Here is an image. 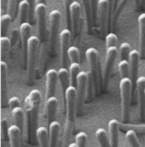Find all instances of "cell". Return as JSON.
<instances>
[{
  "mask_svg": "<svg viewBox=\"0 0 145 147\" xmlns=\"http://www.w3.org/2000/svg\"><path fill=\"white\" fill-rule=\"evenodd\" d=\"M41 100V93L38 89L32 90L25 99L27 135L28 141L31 144L34 142L35 137H37V130L38 128V113Z\"/></svg>",
  "mask_w": 145,
  "mask_h": 147,
  "instance_id": "6da1fadb",
  "label": "cell"
},
{
  "mask_svg": "<svg viewBox=\"0 0 145 147\" xmlns=\"http://www.w3.org/2000/svg\"><path fill=\"white\" fill-rule=\"evenodd\" d=\"M40 39L37 36H32L28 41L27 65H26V82L32 84L34 82L37 70V61L40 46Z\"/></svg>",
  "mask_w": 145,
  "mask_h": 147,
  "instance_id": "7a4b0ae2",
  "label": "cell"
},
{
  "mask_svg": "<svg viewBox=\"0 0 145 147\" xmlns=\"http://www.w3.org/2000/svg\"><path fill=\"white\" fill-rule=\"evenodd\" d=\"M132 88V83L130 78H124L121 79L120 94L122 102V118L123 123H127L130 118V105Z\"/></svg>",
  "mask_w": 145,
  "mask_h": 147,
  "instance_id": "3957f363",
  "label": "cell"
},
{
  "mask_svg": "<svg viewBox=\"0 0 145 147\" xmlns=\"http://www.w3.org/2000/svg\"><path fill=\"white\" fill-rule=\"evenodd\" d=\"M61 14L58 9H53L49 14V34H48V46L52 55L55 53L56 44L60 29V22Z\"/></svg>",
  "mask_w": 145,
  "mask_h": 147,
  "instance_id": "277c9868",
  "label": "cell"
},
{
  "mask_svg": "<svg viewBox=\"0 0 145 147\" xmlns=\"http://www.w3.org/2000/svg\"><path fill=\"white\" fill-rule=\"evenodd\" d=\"M86 58L90 68V71L92 72L95 83V93L99 94L100 90V86L103 82L100 80V73H99V52L95 48H88L86 50Z\"/></svg>",
  "mask_w": 145,
  "mask_h": 147,
  "instance_id": "5b68a950",
  "label": "cell"
},
{
  "mask_svg": "<svg viewBox=\"0 0 145 147\" xmlns=\"http://www.w3.org/2000/svg\"><path fill=\"white\" fill-rule=\"evenodd\" d=\"M98 22L101 36H106L109 27V4L108 0H99Z\"/></svg>",
  "mask_w": 145,
  "mask_h": 147,
  "instance_id": "8992f818",
  "label": "cell"
},
{
  "mask_svg": "<svg viewBox=\"0 0 145 147\" xmlns=\"http://www.w3.org/2000/svg\"><path fill=\"white\" fill-rule=\"evenodd\" d=\"M46 15H47V6L43 3L36 4L35 7V17L37 19L38 25V34L41 42L46 41L47 35V25H46Z\"/></svg>",
  "mask_w": 145,
  "mask_h": 147,
  "instance_id": "52a82bcc",
  "label": "cell"
},
{
  "mask_svg": "<svg viewBox=\"0 0 145 147\" xmlns=\"http://www.w3.org/2000/svg\"><path fill=\"white\" fill-rule=\"evenodd\" d=\"M66 118L74 121L77 111V87L70 85L64 93Z\"/></svg>",
  "mask_w": 145,
  "mask_h": 147,
  "instance_id": "ba28073f",
  "label": "cell"
},
{
  "mask_svg": "<svg viewBox=\"0 0 145 147\" xmlns=\"http://www.w3.org/2000/svg\"><path fill=\"white\" fill-rule=\"evenodd\" d=\"M87 73L81 71L77 77V111L80 112L83 108L84 100L87 94Z\"/></svg>",
  "mask_w": 145,
  "mask_h": 147,
  "instance_id": "9c48e42d",
  "label": "cell"
},
{
  "mask_svg": "<svg viewBox=\"0 0 145 147\" xmlns=\"http://www.w3.org/2000/svg\"><path fill=\"white\" fill-rule=\"evenodd\" d=\"M117 54H118V49L116 46L106 49V57H105V63H104V71H103V86L104 88L107 87V84L109 83L110 72L115 61Z\"/></svg>",
  "mask_w": 145,
  "mask_h": 147,
  "instance_id": "30bf717a",
  "label": "cell"
},
{
  "mask_svg": "<svg viewBox=\"0 0 145 147\" xmlns=\"http://www.w3.org/2000/svg\"><path fill=\"white\" fill-rule=\"evenodd\" d=\"M21 31V49H22V59H23V65L26 67L27 65V50H28V41L29 38L32 37V26L29 22H24L20 26Z\"/></svg>",
  "mask_w": 145,
  "mask_h": 147,
  "instance_id": "8fae6325",
  "label": "cell"
},
{
  "mask_svg": "<svg viewBox=\"0 0 145 147\" xmlns=\"http://www.w3.org/2000/svg\"><path fill=\"white\" fill-rule=\"evenodd\" d=\"M60 57L63 67H65L68 64V50L70 49L71 32L70 29H64L60 33Z\"/></svg>",
  "mask_w": 145,
  "mask_h": 147,
  "instance_id": "7c38bea8",
  "label": "cell"
},
{
  "mask_svg": "<svg viewBox=\"0 0 145 147\" xmlns=\"http://www.w3.org/2000/svg\"><path fill=\"white\" fill-rule=\"evenodd\" d=\"M81 4L74 1L70 5V17H71V30L74 38L77 37L81 27Z\"/></svg>",
  "mask_w": 145,
  "mask_h": 147,
  "instance_id": "4fadbf2b",
  "label": "cell"
},
{
  "mask_svg": "<svg viewBox=\"0 0 145 147\" xmlns=\"http://www.w3.org/2000/svg\"><path fill=\"white\" fill-rule=\"evenodd\" d=\"M140 53L139 51L133 49L131 51L129 55V64H130V78L132 83V88L136 89V84L138 80V67H139V61H140Z\"/></svg>",
  "mask_w": 145,
  "mask_h": 147,
  "instance_id": "5bb4252c",
  "label": "cell"
},
{
  "mask_svg": "<svg viewBox=\"0 0 145 147\" xmlns=\"http://www.w3.org/2000/svg\"><path fill=\"white\" fill-rule=\"evenodd\" d=\"M138 106H139V117L141 121L145 119V77H140L137 80L136 84Z\"/></svg>",
  "mask_w": 145,
  "mask_h": 147,
  "instance_id": "9a60e30c",
  "label": "cell"
},
{
  "mask_svg": "<svg viewBox=\"0 0 145 147\" xmlns=\"http://www.w3.org/2000/svg\"><path fill=\"white\" fill-rule=\"evenodd\" d=\"M58 80V71L54 69H49L46 73V100L54 96Z\"/></svg>",
  "mask_w": 145,
  "mask_h": 147,
  "instance_id": "2e32d148",
  "label": "cell"
},
{
  "mask_svg": "<svg viewBox=\"0 0 145 147\" xmlns=\"http://www.w3.org/2000/svg\"><path fill=\"white\" fill-rule=\"evenodd\" d=\"M7 78H8V65L4 61H0V91L2 106H4L5 97L7 95Z\"/></svg>",
  "mask_w": 145,
  "mask_h": 147,
  "instance_id": "e0dca14e",
  "label": "cell"
},
{
  "mask_svg": "<svg viewBox=\"0 0 145 147\" xmlns=\"http://www.w3.org/2000/svg\"><path fill=\"white\" fill-rule=\"evenodd\" d=\"M81 3H82V7L84 12V16H85L87 29L88 32H91L93 30V23H94L92 1L91 0H81Z\"/></svg>",
  "mask_w": 145,
  "mask_h": 147,
  "instance_id": "ac0fdd59",
  "label": "cell"
},
{
  "mask_svg": "<svg viewBox=\"0 0 145 147\" xmlns=\"http://www.w3.org/2000/svg\"><path fill=\"white\" fill-rule=\"evenodd\" d=\"M46 114H47V120L48 125L55 121V117H56V112H57V108H58V100L55 96H52L48 99L46 100Z\"/></svg>",
  "mask_w": 145,
  "mask_h": 147,
  "instance_id": "d6986e66",
  "label": "cell"
},
{
  "mask_svg": "<svg viewBox=\"0 0 145 147\" xmlns=\"http://www.w3.org/2000/svg\"><path fill=\"white\" fill-rule=\"evenodd\" d=\"M48 52V44L46 41L40 42L39 46V52H38V58L37 61V70H36V76L40 77L42 74L44 65L46 62V56Z\"/></svg>",
  "mask_w": 145,
  "mask_h": 147,
  "instance_id": "ffe728a7",
  "label": "cell"
},
{
  "mask_svg": "<svg viewBox=\"0 0 145 147\" xmlns=\"http://www.w3.org/2000/svg\"><path fill=\"white\" fill-rule=\"evenodd\" d=\"M109 140L111 147H118L119 146V129L120 123L115 119H111L109 122Z\"/></svg>",
  "mask_w": 145,
  "mask_h": 147,
  "instance_id": "44dd1931",
  "label": "cell"
},
{
  "mask_svg": "<svg viewBox=\"0 0 145 147\" xmlns=\"http://www.w3.org/2000/svg\"><path fill=\"white\" fill-rule=\"evenodd\" d=\"M139 28V53L141 58H145V13L138 16Z\"/></svg>",
  "mask_w": 145,
  "mask_h": 147,
  "instance_id": "7402d4cb",
  "label": "cell"
},
{
  "mask_svg": "<svg viewBox=\"0 0 145 147\" xmlns=\"http://www.w3.org/2000/svg\"><path fill=\"white\" fill-rule=\"evenodd\" d=\"M22 132L20 127L15 124L9 127V140L10 147H21Z\"/></svg>",
  "mask_w": 145,
  "mask_h": 147,
  "instance_id": "603a6c76",
  "label": "cell"
},
{
  "mask_svg": "<svg viewBox=\"0 0 145 147\" xmlns=\"http://www.w3.org/2000/svg\"><path fill=\"white\" fill-rule=\"evenodd\" d=\"M49 144L50 147H57L59 134L60 131V123L58 121H54L49 124Z\"/></svg>",
  "mask_w": 145,
  "mask_h": 147,
  "instance_id": "cb8c5ba5",
  "label": "cell"
},
{
  "mask_svg": "<svg viewBox=\"0 0 145 147\" xmlns=\"http://www.w3.org/2000/svg\"><path fill=\"white\" fill-rule=\"evenodd\" d=\"M31 11V6L27 0H21L18 4V12H19V21L20 24L26 22L29 19Z\"/></svg>",
  "mask_w": 145,
  "mask_h": 147,
  "instance_id": "d4e9b609",
  "label": "cell"
},
{
  "mask_svg": "<svg viewBox=\"0 0 145 147\" xmlns=\"http://www.w3.org/2000/svg\"><path fill=\"white\" fill-rule=\"evenodd\" d=\"M58 78L60 80V85H61V88H62L63 93L64 94L66 89L70 85V71L65 67H61L58 71Z\"/></svg>",
  "mask_w": 145,
  "mask_h": 147,
  "instance_id": "484cf974",
  "label": "cell"
},
{
  "mask_svg": "<svg viewBox=\"0 0 145 147\" xmlns=\"http://www.w3.org/2000/svg\"><path fill=\"white\" fill-rule=\"evenodd\" d=\"M37 139L40 147H50L49 132L45 127H39L37 130Z\"/></svg>",
  "mask_w": 145,
  "mask_h": 147,
  "instance_id": "4316f807",
  "label": "cell"
},
{
  "mask_svg": "<svg viewBox=\"0 0 145 147\" xmlns=\"http://www.w3.org/2000/svg\"><path fill=\"white\" fill-rule=\"evenodd\" d=\"M12 117H13L15 124L20 127V129L23 134L24 122H25V112L21 106L12 109Z\"/></svg>",
  "mask_w": 145,
  "mask_h": 147,
  "instance_id": "83f0119b",
  "label": "cell"
},
{
  "mask_svg": "<svg viewBox=\"0 0 145 147\" xmlns=\"http://www.w3.org/2000/svg\"><path fill=\"white\" fill-rule=\"evenodd\" d=\"M128 0H119L118 3H117V5L115 9V11L113 13V16H112V18H111V21H110V25H109V28L113 29L115 28V24L118 21L120 16H121V13L122 11V9H124V7L126 6V4L127 3Z\"/></svg>",
  "mask_w": 145,
  "mask_h": 147,
  "instance_id": "f1b7e54d",
  "label": "cell"
},
{
  "mask_svg": "<svg viewBox=\"0 0 145 147\" xmlns=\"http://www.w3.org/2000/svg\"><path fill=\"white\" fill-rule=\"evenodd\" d=\"M73 126H74V121H71V120L66 118L61 147H69L70 144H68V143H69V140H70V135L72 133Z\"/></svg>",
  "mask_w": 145,
  "mask_h": 147,
  "instance_id": "f546056e",
  "label": "cell"
},
{
  "mask_svg": "<svg viewBox=\"0 0 145 147\" xmlns=\"http://www.w3.org/2000/svg\"><path fill=\"white\" fill-rule=\"evenodd\" d=\"M87 94H86V100L88 101H91L94 96L95 92V83L93 79V76L90 71H87Z\"/></svg>",
  "mask_w": 145,
  "mask_h": 147,
  "instance_id": "4dcf8cb0",
  "label": "cell"
},
{
  "mask_svg": "<svg viewBox=\"0 0 145 147\" xmlns=\"http://www.w3.org/2000/svg\"><path fill=\"white\" fill-rule=\"evenodd\" d=\"M11 47V41L9 38L5 36H1L0 38V56L1 61H4L5 57L7 56L9 49Z\"/></svg>",
  "mask_w": 145,
  "mask_h": 147,
  "instance_id": "1f68e13d",
  "label": "cell"
},
{
  "mask_svg": "<svg viewBox=\"0 0 145 147\" xmlns=\"http://www.w3.org/2000/svg\"><path fill=\"white\" fill-rule=\"evenodd\" d=\"M95 135L96 138L98 140V141L100 144L101 147H111V144H110V140H109L107 132L104 130V128L100 127L98 128L95 132Z\"/></svg>",
  "mask_w": 145,
  "mask_h": 147,
  "instance_id": "d6a6232c",
  "label": "cell"
},
{
  "mask_svg": "<svg viewBox=\"0 0 145 147\" xmlns=\"http://www.w3.org/2000/svg\"><path fill=\"white\" fill-rule=\"evenodd\" d=\"M81 65L80 63H70L69 67L70 78V85L77 87V77L81 72Z\"/></svg>",
  "mask_w": 145,
  "mask_h": 147,
  "instance_id": "836d02e7",
  "label": "cell"
},
{
  "mask_svg": "<svg viewBox=\"0 0 145 147\" xmlns=\"http://www.w3.org/2000/svg\"><path fill=\"white\" fill-rule=\"evenodd\" d=\"M126 139L132 147H141L137 136V132L134 130H127L126 133Z\"/></svg>",
  "mask_w": 145,
  "mask_h": 147,
  "instance_id": "e575fe53",
  "label": "cell"
},
{
  "mask_svg": "<svg viewBox=\"0 0 145 147\" xmlns=\"http://www.w3.org/2000/svg\"><path fill=\"white\" fill-rule=\"evenodd\" d=\"M12 20V16L9 14H4L2 15L0 18V25H1V36H4L5 33H7L9 24Z\"/></svg>",
  "mask_w": 145,
  "mask_h": 147,
  "instance_id": "d590c367",
  "label": "cell"
},
{
  "mask_svg": "<svg viewBox=\"0 0 145 147\" xmlns=\"http://www.w3.org/2000/svg\"><path fill=\"white\" fill-rule=\"evenodd\" d=\"M119 71H120V76L121 78H128V75H130V64L128 60H122L119 65Z\"/></svg>",
  "mask_w": 145,
  "mask_h": 147,
  "instance_id": "8d00e7d4",
  "label": "cell"
},
{
  "mask_svg": "<svg viewBox=\"0 0 145 147\" xmlns=\"http://www.w3.org/2000/svg\"><path fill=\"white\" fill-rule=\"evenodd\" d=\"M64 8V14H65V21L68 29L71 28V17H70V5L75 0H62Z\"/></svg>",
  "mask_w": 145,
  "mask_h": 147,
  "instance_id": "74e56055",
  "label": "cell"
},
{
  "mask_svg": "<svg viewBox=\"0 0 145 147\" xmlns=\"http://www.w3.org/2000/svg\"><path fill=\"white\" fill-rule=\"evenodd\" d=\"M69 60L71 63H80V51L76 46H70L68 50Z\"/></svg>",
  "mask_w": 145,
  "mask_h": 147,
  "instance_id": "f35d334b",
  "label": "cell"
},
{
  "mask_svg": "<svg viewBox=\"0 0 145 147\" xmlns=\"http://www.w3.org/2000/svg\"><path fill=\"white\" fill-rule=\"evenodd\" d=\"M131 51V45L128 42H122L119 49L121 60H129Z\"/></svg>",
  "mask_w": 145,
  "mask_h": 147,
  "instance_id": "ab89813d",
  "label": "cell"
},
{
  "mask_svg": "<svg viewBox=\"0 0 145 147\" xmlns=\"http://www.w3.org/2000/svg\"><path fill=\"white\" fill-rule=\"evenodd\" d=\"M9 123L7 119L2 118L0 121V132H1V137L3 141H6L9 140Z\"/></svg>",
  "mask_w": 145,
  "mask_h": 147,
  "instance_id": "60d3db41",
  "label": "cell"
},
{
  "mask_svg": "<svg viewBox=\"0 0 145 147\" xmlns=\"http://www.w3.org/2000/svg\"><path fill=\"white\" fill-rule=\"evenodd\" d=\"M120 127L123 130H134L135 132L138 133H145V124L142 125H132V124H128V123H120Z\"/></svg>",
  "mask_w": 145,
  "mask_h": 147,
  "instance_id": "b9f144b4",
  "label": "cell"
},
{
  "mask_svg": "<svg viewBox=\"0 0 145 147\" xmlns=\"http://www.w3.org/2000/svg\"><path fill=\"white\" fill-rule=\"evenodd\" d=\"M105 42H106V49L110 48V47H114V46L117 45L118 38L115 33L109 32L105 36Z\"/></svg>",
  "mask_w": 145,
  "mask_h": 147,
  "instance_id": "7bdbcfd3",
  "label": "cell"
},
{
  "mask_svg": "<svg viewBox=\"0 0 145 147\" xmlns=\"http://www.w3.org/2000/svg\"><path fill=\"white\" fill-rule=\"evenodd\" d=\"M75 140H76V143L78 146V147H86L87 140V135L84 132H80L76 135Z\"/></svg>",
  "mask_w": 145,
  "mask_h": 147,
  "instance_id": "ee69618b",
  "label": "cell"
},
{
  "mask_svg": "<svg viewBox=\"0 0 145 147\" xmlns=\"http://www.w3.org/2000/svg\"><path fill=\"white\" fill-rule=\"evenodd\" d=\"M17 0H8V14H9L12 18L15 17L16 9Z\"/></svg>",
  "mask_w": 145,
  "mask_h": 147,
  "instance_id": "f6af8a7d",
  "label": "cell"
},
{
  "mask_svg": "<svg viewBox=\"0 0 145 147\" xmlns=\"http://www.w3.org/2000/svg\"><path fill=\"white\" fill-rule=\"evenodd\" d=\"M20 37H21V31H20V29H17V28L13 29L12 32H11V38H10L12 46H15L17 43Z\"/></svg>",
  "mask_w": 145,
  "mask_h": 147,
  "instance_id": "bcb514c9",
  "label": "cell"
},
{
  "mask_svg": "<svg viewBox=\"0 0 145 147\" xmlns=\"http://www.w3.org/2000/svg\"><path fill=\"white\" fill-rule=\"evenodd\" d=\"M8 104H9V107H10L11 110H12V109H14V108L20 107V106H21V101H20V99H19L18 97L14 96V97H11V98L9 100Z\"/></svg>",
  "mask_w": 145,
  "mask_h": 147,
  "instance_id": "7dc6e473",
  "label": "cell"
},
{
  "mask_svg": "<svg viewBox=\"0 0 145 147\" xmlns=\"http://www.w3.org/2000/svg\"><path fill=\"white\" fill-rule=\"evenodd\" d=\"M30 3V6H31V11H30V16H29V21L30 22H32L33 21V18H34V16H35V7L34 6V2L35 0H27Z\"/></svg>",
  "mask_w": 145,
  "mask_h": 147,
  "instance_id": "c3c4849f",
  "label": "cell"
},
{
  "mask_svg": "<svg viewBox=\"0 0 145 147\" xmlns=\"http://www.w3.org/2000/svg\"><path fill=\"white\" fill-rule=\"evenodd\" d=\"M92 6H93V19L94 22H96V19H98V3L99 0H91Z\"/></svg>",
  "mask_w": 145,
  "mask_h": 147,
  "instance_id": "681fc988",
  "label": "cell"
},
{
  "mask_svg": "<svg viewBox=\"0 0 145 147\" xmlns=\"http://www.w3.org/2000/svg\"><path fill=\"white\" fill-rule=\"evenodd\" d=\"M134 3L137 9H140L142 7V2L141 0H134Z\"/></svg>",
  "mask_w": 145,
  "mask_h": 147,
  "instance_id": "f907efd6",
  "label": "cell"
},
{
  "mask_svg": "<svg viewBox=\"0 0 145 147\" xmlns=\"http://www.w3.org/2000/svg\"><path fill=\"white\" fill-rule=\"evenodd\" d=\"M35 3L36 4H38V3L47 4V0H35Z\"/></svg>",
  "mask_w": 145,
  "mask_h": 147,
  "instance_id": "816d5d0a",
  "label": "cell"
},
{
  "mask_svg": "<svg viewBox=\"0 0 145 147\" xmlns=\"http://www.w3.org/2000/svg\"><path fill=\"white\" fill-rule=\"evenodd\" d=\"M69 147H78V146L77 145V143H70L69 145Z\"/></svg>",
  "mask_w": 145,
  "mask_h": 147,
  "instance_id": "f5cc1de1",
  "label": "cell"
},
{
  "mask_svg": "<svg viewBox=\"0 0 145 147\" xmlns=\"http://www.w3.org/2000/svg\"><path fill=\"white\" fill-rule=\"evenodd\" d=\"M141 2H142V7L144 9L145 8V0H141Z\"/></svg>",
  "mask_w": 145,
  "mask_h": 147,
  "instance_id": "db71d44e",
  "label": "cell"
},
{
  "mask_svg": "<svg viewBox=\"0 0 145 147\" xmlns=\"http://www.w3.org/2000/svg\"><path fill=\"white\" fill-rule=\"evenodd\" d=\"M115 1H116V5H117V3H118V1H119V0H115Z\"/></svg>",
  "mask_w": 145,
  "mask_h": 147,
  "instance_id": "11a10c76",
  "label": "cell"
}]
</instances>
